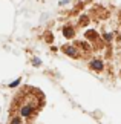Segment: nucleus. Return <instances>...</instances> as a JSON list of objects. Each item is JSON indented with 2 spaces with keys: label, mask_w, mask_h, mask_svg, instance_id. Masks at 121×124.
Instances as JSON below:
<instances>
[{
  "label": "nucleus",
  "mask_w": 121,
  "mask_h": 124,
  "mask_svg": "<svg viewBox=\"0 0 121 124\" xmlns=\"http://www.w3.org/2000/svg\"><path fill=\"white\" fill-rule=\"evenodd\" d=\"M35 93H37V90L31 89L29 86L25 90H22L14 100L11 115H18L22 120H31L43 104L41 97L35 98Z\"/></svg>",
  "instance_id": "f257e3e1"
},
{
  "label": "nucleus",
  "mask_w": 121,
  "mask_h": 124,
  "mask_svg": "<svg viewBox=\"0 0 121 124\" xmlns=\"http://www.w3.org/2000/svg\"><path fill=\"white\" fill-rule=\"evenodd\" d=\"M63 51H65L67 55L74 57V58H77V57H80V52H78V49H77L75 46H65V47H63Z\"/></svg>",
  "instance_id": "f03ea898"
},
{
  "label": "nucleus",
  "mask_w": 121,
  "mask_h": 124,
  "mask_svg": "<svg viewBox=\"0 0 121 124\" xmlns=\"http://www.w3.org/2000/svg\"><path fill=\"white\" fill-rule=\"evenodd\" d=\"M89 66H90L94 70H97V72H101V70L104 69V63H103L101 60H92Z\"/></svg>",
  "instance_id": "7ed1b4c3"
},
{
  "label": "nucleus",
  "mask_w": 121,
  "mask_h": 124,
  "mask_svg": "<svg viewBox=\"0 0 121 124\" xmlns=\"http://www.w3.org/2000/svg\"><path fill=\"white\" fill-rule=\"evenodd\" d=\"M63 34H65L66 39H71V37H74V29L71 26H65L63 28Z\"/></svg>",
  "instance_id": "20e7f679"
},
{
  "label": "nucleus",
  "mask_w": 121,
  "mask_h": 124,
  "mask_svg": "<svg viewBox=\"0 0 121 124\" xmlns=\"http://www.w3.org/2000/svg\"><path fill=\"white\" fill-rule=\"evenodd\" d=\"M9 124H23V120L18 115H11V118H9Z\"/></svg>",
  "instance_id": "39448f33"
},
{
  "label": "nucleus",
  "mask_w": 121,
  "mask_h": 124,
  "mask_svg": "<svg viewBox=\"0 0 121 124\" xmlns=\"http://www.w3.org/2000/svg\"><path fill=\"white\" fill-rule=\"evenodd\" d=\"M18 83H20V80H16V81H14L12 84H9V87H14V86H17Z\"/></svg>",
  "instance_id": "423d86ee"
}]
</instances>
